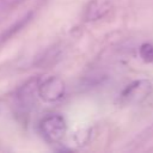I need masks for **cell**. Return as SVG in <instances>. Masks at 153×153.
I'll use <instances>...</instances> for the list:
<instances>
[{"instance_id": "obj_1", "label": "cell", "mask_w": 153, "mask_h": 153, "mask_svg": "<svg viewBox=\"0 0 153 153\" xmlns=\"http://www.w3.org/2000/svg\"><path fill=\"white\" fill-rule=\"evenodd\" d=\"M37 94L45 103H57L66 94V85L63 80L56 75L38 78Z\"/></svg>"}, {"instance_id": "obj_2", "label": "cell", "mask_w": 153, "mask_h": 153, "mask_svg": "<svg viewBox=\"0 0 153 153\" xmlns=\"http://www.w3.org/2000/svg\"><path fill=\"white\" fill-rule=\"evenodd\" d=\"M42 136L51 143L60 142L67 131L65 118L59 114H49L44 116L38 124Z\"/></svg>"}, {"instance_id": "obj_3", "label": "cell", "mask_w": 153, "mask_h": 153, "mask_svg": "<svg viewBox=\"0 0 153 153\" xmlns=\"http://www.w3.org/2000/svg\"><path fill=\"white\" fill-rule=\"evenodd\" d=\"M153 91V85L147 79H140L130 82L120 94V102L124 105L142 103Z\"/></svg>"}, {"instance_id": "obj_4", "label": "cell", "mask_w": 153, "mask_h": 153, "mask_svg": "<svg viewBox=\"0 0 153 153\" xmlns=\"http://www.w3.org/2000/svg\"><path fill=\"white\" fill-rule=\"evenodd\" d=\"M112 10V2L110 0H91L84 12V19L86 22H96L104 18Z\"/></svg>"}, {"instance_id": "obj_5", "label": "cell", "mask_w": 153, "mask_h": 153, "mask_svg": "<svg viewBox=\"0 0 153 153\" xmlns=\"http://www.w3.org/2000/svg\"><path fill=\"white\" fill-rule=\"evenodd\" d=\"M37 82H38V78L31 79L20 90L18 98H19L20 103L24 106L32 105L35 103V100H36V97H38V94H37Z\"/></svg>"}, {"instance_id": "obj_6", "label": "cell", "mask_w": 153, "mask_h": 153, "mask_svg": "<svg viewBox=\"0 0 153 153\" xmlns=\"http://www.w3.org/2000/svg\"><path fill=\"white\" fill-rule=\"evenodd\" d=\"M140 56L146 62H153V44L143 43L140 47Z\"/></svg>"}, {"instance_id": "obj_7", "label": "cell", "mask_w": 153, "mask_h": 153, "mask_svg": "<svg viewBox=\"0 0 153 153\" xmlns=\"http://www.w3.org/2000/svg\"><path fill=\"white\" fill-rule=\"evenodd\" d=\"M25 0H0V11H11Z\"/></svg>"}]
</instances>
